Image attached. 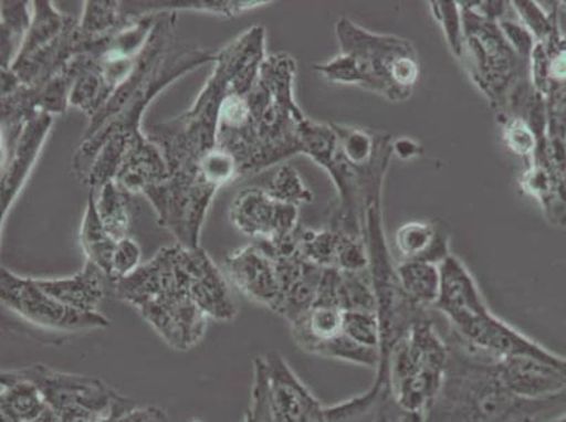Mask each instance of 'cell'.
<instances>
[{
	"label": "cell",
	"instance_id": "obj_1",
	"mask_svg": "<svg viewBox=\"0 0 566 422\" xmlns=\"http://www.w3.org/2000/svg\"><path fill=\"white\" fill-rule=\"evenodd\" d=\"M177 22L178 13L159 14L136 70L90 118L71 161L72 172L90 190L115 179L128 149L147 140L142 122L151 102L175 81L218 60V51L184 45L175 32Z\"/></svg>",
	"mask_w": 566,
	"mask_h": 422
},
{
	"label": "cell",
	"instance_id": "obj_2",
	"mask_svg": "<svg viewBox=\"0 0 566 422\" xmlns=\"http://www.w3.org/2000/svg\"><path fill=\"white\" fill-rule=\"evenodd\" d=\"M295 76L292 55H266L251 89L221 107L216 147L234 159L240 175L301 154L300 126L306 116L295 99Z\"/></svg>",
	"mask_w": 566,
	"mask_h": 422
},
{
	"label": "cell",
	"instance_id": "obj_3",
	"mask_svg": "<svg viewBox=\"0 0 566 422\" xmlns=\"http://www.w3.org/2000/svg\"><path fill=\"white\" fill-rule=\"evenodd\" d=\"M265 56V28L252 25L218 51L213 74L193 106L146 133L166 158L169 173L193 167L213 151L221 107L230 97L251 89Z\"/></svg>",
	"mask_w": 566,
	"mask_h": 422
},
{
	"label": "cell",
	"instance_id": "obj_4",
	"mask_svg": "<svg viewBox=\"0 0 566 422\" xmlns=\"http://www.w3.org/2000/svg\"><path fill=\"white\" fill-rule=\"evenodd\" d=\"M449 368L426 422H549L566 413V393L518 398L503 383L497 360L468 347L449 328Z\"/></svg>",
	"mask_w": 566,
	"mask_h": 422
},
{
	"label": "cell",
	"instance_id": "obj_5",
	"mask_svg": "<svg viewBox=\"0 0 566 422\" xmlns=\"http://www.w3.org/2000/svg\"><path fill=\"white\" fill-rule=\"evenodd\" d=\"M339 54L313 66L322 78L338 85H354L390 102L410 99L419 81L420 65L411 41L378 34L348 18L336 23Z\"/></svg>",
	"mask_w": 566,
	"mask_h": 422
},
{
	"label": "cell",
	"instance_id": "obj_6",
	"mask_svg": "<svg viewBox=\"0 0 566 422\" xmlns=\"http://www.w3.org/2000/svg\"><path fill=\"white\" fill-rule=\"evenodd\" d=\"M440 271L441 293L434 310L444 317L447 328L468 347L496 360L516 355L547 359L558 357V354L495 316L471 272L457 256L451 255L442 262Z\"/></svg>",
	"mask_w": 566,
	"mask_h": 422
},
{
	"label": "cell",
	"instance_id": "obj_7",
	"mask_svg": "<svg viewBox=\"0 0 566 422\" xmlns=\"http://www.w3.org/2000/svg\"><path fill=\"white\" fill-rule=\"evenodd\" d=\"M241 177L228 152L218 147L193 167L169 173L143 194L157 213L159 228L169 231L184 249H200L206 214L216 193Z\"/></svg>",
	"mask_w": 566,
	"mask_h": 422
},
{
	"label": "cell",
	"instance_id": "obj_8",
	"mask_svg": "<svg viewBox=\"0 0 566 422\" xmlns=\"http://www.w3.org/2000/svg\"><path fill=\"white\" fill-rule=\"evenodd\" d=\"M449 360V342L430 316L380 355L375 376L386 380L403 409L424 414L444 382Z\"/></svg>",
	"mask_w": 566,
	"mask_h": 422
},
{
	"label": "cell",
	"instance_id": "obj_9",
	"mask_svg": "<svg viewBox=\"0 0 566 422\" xmlns=\"http://www.w3.org/2000/svg\"><path fill=\"white\" fill-rule=\"evenodd\" d=\"M137 310L177 351H188L202 341L209 318L189 295L178 261V244L164 246L144 264Z\"/></svg>",
	"mask_w": 566,
	"mask_h": 422
},
{
	"label": "cell",
	"instance_id": "obj_10",
	"mask_svg": "<svg viewBox=\"0 0 566 422\" xmlns=\"http://www.w3.org/2000/svg\"><path fill=\"white\" fill-rule=\"evenodd\" d=\"M465 44L461 61L478 89L503 116L520 87L530 84V63L504 38L495 20L482 18L460 2Z\"/></svg>",
	"mask_w": 566,
	"mask_h": 422
},
{
	"label": "cell",
	"instance_id": "obj_11",
	"mask_svg": "<svg viewBox=\"0 0 566 422\" xmlns=\"http://www.w3.org/2000/svg\"><path fill=\"white\" fill-rule=\"evenodd\" d=\"M524 118L537 136V146L520 184L538 200L549 223L566 228V130L547 120L545 101L538 95Z\"/></svg>",
	"mask_w": 566,
	"mask_h": 422
},
{
	"label": "cell",
	"instance_id": "obj_12",
	"mask_svg": "<svg viewBox=\"0 0 566 422\" xmlns=\"http://www.w3.org/2000/svg\"><path fill=\"white\" fill-rule=\"evenodd\" d=\"M9 372L14 378L29 380L38 386L50 409L61 416L76 411H94L117 416L136 407L132 399L117 393L92 376L60 372L41 363Z\"/></svg>",
	"mask_w": 566,
	"mask_h": 422
},
{
	"label": "cell",
	"instance_id": "obj_13",
	"mask_svg": "<svg viewBox=\"0 0 566 422\" xmlns=\"http://www.w3.org/2000/svg\"><path fill=\"white\" fill-rule=\"evenodd\" d=\"M0 275L2 305L33 326L59 333L92 331L111 326L109 318L101 312L81 313L55 300L41 289L34 277L13 274L8 267H2Z\"/></svg>",
	"mask_w": 566,
	"mask_h": 422
},
{
	"label": "cell",
	"instance_id": "obj_14",
	"mask_svg": "<svg viewBox=\"0 0 566 422\" xmlns=\"http://www.w3.org/2000/svg\"><path fill=\"white\" fill-rule=\"evenodd\" d=\"M297 219L300 210L295 205L277 202L261 188L241 190L230 209L234 228L275 254L297 250Z\"/></svg>",
	"mask_w": 566,
	"mask_h": 422
},
{
	"label": "cell",
	"instance_id": "obj_15",
	"mask_svg": "<svg viewBox=\"0 0 566 422\" xmlns=\"http://www.w3.org/2000/svg\"><path fill=\"white\" fill-rule=\"evenodd\" d=\"M268 394L275 422H327L326 405L277 351L265 355Z\"/></svg>",
	"mask_w": 566,
	"mask_h": 422
},
{
	"label": "cell",
	"instance_id": "obj_16",
	"mask_svg": "<svg viewBox=\"0 0 566 422\" xmlns=\"http://www.w3.org/2000/svg\"><path fill=\"white\" fill-rule=\"evenodd\" d=\"M178 246L179 265L182 267L190 297L208 318L233 321L237 316L235 303L229 283L218 265L202 246L195 250Z\"/></svg>",
	"mask_w": 566,
	"mask_h": 422
},
{
	"label": "cell",
	"instance_id": "obj_17",
	"mask_svg": "<svg viewBox=\"0 0 566 422\" xmlns=\"http://www.w3.org/2000/svg\"><path fill=\"white\" fill-rule=\"evenodd\" d=\"M54 116L40 113L23 127L17 141L2 151V179H0V215L2 223L9 213L10 205L17 200L25 180L32 173L35 162L48 140Z\"/></svg>",
	"mask_w": 566,
	"mask_h": 422
},
{
	"label": "cell",
	"instance_id": "obj_18",
	"mask_svg": "<svg viewBox=\"0 0 566 422\" xmlns=\"http://www.w3.org/2000/svg\"><path fill=\"white\" fill-rule=\"evenodd\" d=\"M499 374L518 398L539 400L566 393V358L516 355L497 360Z\"/></svg>",
	"mask_w": 566,
	"mask_h": 422
},
{
	"label": "cell",
	"instance_id": "obj_19",
	"mask_svg": "<svg viewBox=\"0 0 566 422\" xmlns=\"http://www.w3.org/2000/svg\"><path fill=\"white\" fill-rule=\"evenodd\" d=\"M230 281L252 302L275 313L280 300L275 261L259 243L243 246L224 261Z\"/></svg>",
	"mask_w": 566,
	"mask_h": 422
},
{
	"label": "cell",
	"instance_id": "obj_20",
	"mask_svg": "<svg viewBox=\"0 0 566 422\" xmlns=\"http://www.w3.org/2000/svg\"><path fill=\"white\" fill-rule=\"evenodd\" d=\"M275 261L280 300L275 313L292 324L302 317L316 300L324 270L312 264L297 250L293 254L272 255Z\"/></svg>",
	"mask_w": 566,
	"mask_h": 422
},
{
	"label": "cell",
	"instance_id": "obj_21",
	"mask_svg": "<svg viewBox=\"0 0 566 422\" xmlns=\"http://www.w3.org/2000/svg\"><path fill=\"white\" fill-rule=\"evenodd\" d=\"M38 285L55 300L81 313L99 312L106 296V276L96 265L87 262L78 274L59 279H35Z\"/></svg>",
	"mask_w": 566,
	"mask_h": 422
},
{
	"label": "cell",
	"instance_id": "obj_22",
	"mask_svg": "<svg viewBox=\"0 0 566 422\" xmlns=\"http://www.w3.org/2000/svg\"><path fill=\"white\" fill-rule=\"evenodd\" d=\"M168 177L166 158L147 137V140L128 149L113 180L133 196L143 194L148 188L161 183Z\"/></svg>",
	"mask_w": 566,
	"mask_h": 422
},
{
	"label": "cell",
	"instance_id": "obj_23",
	"mask_svg": "<svg viewBox=\"0 0 566 422\" xmlns=\"http://www.w3.org/2000/svg\"><path fill=\"white\" fill-rule=\"evenodd\" d=\"M400 262L416 261L441 265L449 256L450 234L440 223L409 221L396 233Z\"/></svg>",
	"mask_w": 566,
	"mask_h": 422
},
{
	"label": "cell",
	"instance_id": "obj_24",
	"mask_svg": "<svg viewBox=\"0 0 566 422\" xmlns=\"http://www.w3.org/2000/svg\"><path fill=\"white\" fill-rule=\"evenodd\" d=\"M43 393L33 382L0 374V422H30L48 409Z\"/></svg>",
	"mask_w": 566,
	"mask_h": 422
},
{
	"label": "cell",
	"instance_id": "obj_25",
	"mask_svg": "<svg viewBox=\"0 0 566 422\" xmlns=\"http://www.w3.org/2000/svg\"><path fill=\"white\" fill-rule=\"evenodd\" d=\"M80 241L82 251L85 252L86 261L99 267L107 279L118 240L102 224L96 210L95 196L91 190L90 196H87Z\"/></svg>",
	"mask_w": 566,
	"mask_h": 422
},
{
	"label": "cell",
	"instance_id": "obj_26",
	"mask_svg": "<svg viewBox=\"0 0 566 422\" xmlns=\"http://www.w3.org/2000/svg\"><path fill=\"white\" fill-rule=\"evenodd\" d=\"M352 235L337 229L296 230L297 250L308 262L323 270H338L342 265L343 252Z\"/></svg>",
	"mask_w": 566,
	"mask_h": 422
},
{
	"label": "cell",
	"instance_id": "obj_27",
	"mask_svg": "<svg viewBox=\"0 0 566 422\" xmlns=\"http://www.w3.org/2000/svg\"><path fill=\"white\" fill-rule=\"evenodd\" d=\"M401 289L417 306L434 310L441 293L440 265L405 261L396 265Z\"/></svg>",
	"mask_w": 566,
	"mask_h": 422
},
{
	"label": "cell",
	"instance_id": "obj_28",
	"mask_svg": "<svg viewBox=\"0 0 566 422\" xmlns=\"http://www.w3.org/2000/svg\"><path fill=\"white\" fill-rule=\"evenodd\" d=\"M95 196L97 214L105 229L116 240L126 239L132 228L130 193L118 187L115 180H109L97 190H91Z\"/></svg>",
	"mask_w": 566,
	"mask_h": 422
},
{
	"label": "cell",
	"instance_id": "obj_29",
	"mask_svg": "<svg viewBox=\"0 0 566 422\" xmlns=\"http://www.w3.org/2000/svg\"><path fill=\"white\" fill-rule=\"evenodd\" d=\"M136 17L123 10L115 0H87L80 20L78 33L84 40H96L118 32L130 24Z\"/></svg>",
	"mask_w": 566,
	"mask_h": 422
},
{
	"label": "cell",
	"instance_id": "obj_30",
	"mask_svg": "<svg viewBox=\"0 0 566 422\" xmlns=\"http://www.w3.org/2000/svg\"><path fill=\"white\" fill-rule=\"evenodd\" d=\"M123 3V2H122ZM271 2H251V0H223V2H202V0H181V2H147L136 3V7L127 8L123 3V10L132 17H146V14H158L166 12H177L178 10H197L219 14L224 18H235L237 14L244 13L247 10L265 7Z\"/></svg>",
	"mask_w": 566,
	"mask_h": 422
},
{
	"label": "cell",
	"instance_id": "obj_31",
	"mask_svg": "<svg viewBox=\"0 0 566 422\" xmlns=\"http://www.w3.org/2000/svg\"><path fill=\"white\" fill-rule=\"evenodd\" d=\"M29 2H14L3 0L2 2V70H10L18 59L22 49L25 35L32 25L33 13L29 12Z\"/></svg>",
	"mask_w": 566,
	"mask_h": 422
},
{
	"label": "cell",
	"instance_id": "obj_32",
	"mask_svg": "<svg viewBox=\"0 0 566 422\" xmlns=\"http://www.w3.org/2000/svg\"><path fill=\"white\" fill-rule=\"evenodd\" d=\"M339 146L347 161L357 168H368L377 157L382 134L369 133L361 128L334 125Z\"/></svg>",
	"mask_w": 566,
	"mask_h": 422
},
{
	"label": "cell",
	"instance_id": "obj_33",
	"mask_svg": "<svg viewBox=\"0 0 566 422\" xmlns=\"http://www.w3.org/2000/svg\"><path fill=\"white\" fill-rule=\"evenodd\" d=\"M370 404L367 422H426L424 414L406 410L398 404L386 380L375 376L368 389Z\"/></svg>",
	"mask_w": 566,
	"mask_h": 422
},
{
	"label": "cell",
	"instance_id": "obj_34",
	"mask_svg": "<svg viewBox=\"0 0 566 422\" xmlns=\"http://www.w3.org/2000/svg\"><path fill=\"white\" fill-rule=\"evenodd\" d=\"M264 189L277 202L295 205V208L313 202L312 190L303 183L300 172L291 165H282L277 168L271 182Z\"/></svg>",
	"mask_w": 566,
	"mask_h": 422
},
{
	"label": "cell",
	"instance_id": "obj_35",
	"mask_svg": "<svg viewBox=\"0 0 566 422\" xmlns=\"http://www.w3.org/2000/svg\"><path fill=\"white\" fill-rule=\"evenodd\" d=\"M512 8L516 12L520 23L533 34L537 43L547 41L559 24V2L554 3L549 13L533 0H516V2H512Z\"/></svg>",
	"mask_w": 566,
	"mask_h": 422
},
{
	"label": "cell",
	"instance_id": "obj_36",
	"mask_svg": "<svg viewBox=\"0 0 566 422\" xmlns=\"http://www.w3.org/2000/svg\"><path fill=\"white\" fill-rule=\"evenodd\" d=\"M430 7L437 22L441 25L442 32H444L451 53L461 60L465 44V32L460 2H455V0H433V2H430Z\"/></svg>",
	"mask_w": 566,
	"mask_h": 422
},
{
	"label": "cell",
	"instance_id": "obj_37",
	"mask_svg": "<svg viewBox=\"0 0 566 422\" xmlns=\"http://www.w3.org/2000/svg\"><path fill=\"white\" fill-rule=\"evenodd\" d=\"M344 336L365 348L380 352V324L377 312H344Z\"/></svg>",
	"mask_w": 566,
	"mask_h": 422
},
{
	"label": "cell",
	"instance_id": "obj_38",
	"mask_svg": "<svg viewBox=\"0 0 566 422\" xmlns=\"http://www.w3.org/2000/svg\"><path fill=\"white\" fill-rule=\"evenodd\" d=\"M503 126V141L513 154L530 158L537 146V136L526 118L516 116L499 117Z\"/></svg>",
	"mask_w": 566,
	"mask_h": 422
},
{
	"label": "cell",
	"instance_id": "obj_39",
	"mask_svg": "<svg viewBox=\"0 0 566 422\" xmlns=\"http://www.w3.org/2000/svg\"><path fill=\"white\" fill-rule=\"evenodd\" d=\"M140 245H138L136 241L132 239V236H126V239L118 240L115 256H113L109 275H107V282L111 283V286L125 279V277L130 276L133 272L136 271L138 266H140Z\"/></svg>",
	"mask_w": 566,
	"mask_h": 422
},
{
	"label": "cell",
	"instance_id": "obj_40",
	"mask_svg": "<svg viewBox=\"0 0 566 422\" xmlns=\"http://www.w3.org/2000/svg\"><path fill=\"white\" fill-rule=\"evenodd\" d=\"M499 28H501L504 38L511 43L514 51L530 63V56H532L535 44H537L533 34L522 23L507 18L499 22Z\"/></svg>",
	"mask_w": 566,
	"mask_h": 422
},
{
	"label": "cell",
	"instance_id": "obj_41",
	"mask_svg": "<svg viewBox=\"0 0 566 422\" xmlns=\"http://www.w3.org/2000/svg\"><path fill=\"white\" fill-rule=\"evenodd\" d=\"M547 120L566 130V84L555 87L545 99Z\"/></svg>",
	"mask_w": 566,
	"mask_h": 422
},
{
	"label": "cell",
	"instance_id": "obj_42",
	"mask_svg": "<svg viewBox=\"0 0 566 422\" xmlns=\"http://www.w3.org/2000/svg\"><path fill=\"white\" fill-rule=\"evenodd\" d=\"M111 422H168V415L157 405H136L126 413L115 416Z\"/></svg>",
	"mask_w": 566,
	"mask_h": 422
},
{
	"label": "cell",
	"instance_id": "obj_43",
	"mask_svg": "<svg viewBox=\"0 0 566 422\" xmlns=\"http://www.w3.org/2000/svg\"><path fill=\"white\" fill-rule=\"evenodd\" d=\"M394 156H398L400 159H410L421 156L423 154V147L410 138H398L392 144Z\"/></svg>",
	"mask_w": 566,
	"mask_h": 422
},
{
	"label": "cell",
	"instance_id": "obj_44",
	"mask_svg": "<svg viewBox=\"0 0 566 422\" xmlns=\"http://www.w3.org/2000/svg\"><path fill=\"white\" fill-rule=\"evenodd\" d=\"M30 422H63V420H61V415L59 413H55L53 409L48 407L43 413H41L39 416H35V419Z\"/></svg>",
	"mask_w": 566,
	"mask_h": 422
},
{
	"label": "cell",
	"instance_id": "obj_45",
	"mask_svg": "<svg viewBox=\"0 0 566 422\" xmlns=\"http://www.w3.org/2000/svg\"><path fill=\"white\" fill-rule=\"evenodd\" d=\"M549 422H566V413L563 415L557 416V419L549 421Z\"/></svg>",
	"mask_w": 566,
	"mask_h": 422
},
{
	"label": "cell",
	"instance_id": "obj_46",
	"mask_svg": "<svg viewBox=\"0 0 566 422\" xmlns=\"http://www.w3.org/2000/svg\"><path fill=\"white\" fill-rule=\"evenodd\" d=\"M559 9H560V12L566 13V0H565V2H559Z\"/></svg>",
	"mask_w": 566,
	"mask_h": 422
}]
</instances>
